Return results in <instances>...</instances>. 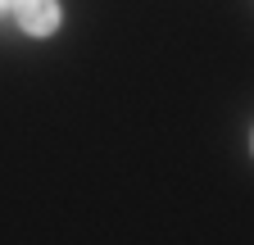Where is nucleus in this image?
<instances>
[{
	"label": "nucleus",
	"mask_w": 254,
	"mask_h": 245,
	"mask_svg": "<svg viewBox=\"0 0 254 245\" xmlns=\"http://www.w3.org/2000/svg\"><path fill=\"white\" fill-rule=\"evenodd\" d=\"M14 18H18L23 32L46 37V32L59 27V5H55V0H14Z\"/></svg>",
	"instance_id": "1"
},
{
	"label": "nucleus",
	"mask_w": 254,
	"mask_h": 245,
	"mask_svg": "<svg viewBox=\"0 0 254 245\" xmlns=\"http://www.w3.org/2000/svg\"><path fill=\"white\" fill-rule=\"evenodd\" d=\"M5 9H9V0H0V14H5Z\"/></svg>",
	"instance_id": "2"
}]
</instances>
